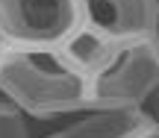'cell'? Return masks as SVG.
<instances>
[{"label":"cell","instance_id":"6da1fadb","mask_svg":"<svg viewBox=\"0 0 159 138\" xmlns=\"http://www.w3.org/2000/svg\"><path fill=\"white\" fill-rule=\"evenodd\" d=\"M0 94L35 121L71 118L89 106V80L62 47H6Z\"/></svg>","mask_w":159,"mask_h":138},{"label":"cell","instance_id":"7a4b0ae2","mask_svg":"<svg viewBox=\"0 0 159 138\" xmlns=\"http://www.w3.org/2000/svg\"><path fill=\"white\" fill-rule=\"evenodd\" d=\"M156 88L159 35L124 38L89 76V106H144Z\"/></svg>","mask_w":159,"mask_h":138},{"label":"cell","instance_id":"3957f363","mask_svg":"<svg viewBox=\"0 0 159 138\" xmlns=\"http://www.w3.org/2000/svg\"><path fill=\"white\" fill-rule=\"evenodd\" d=\"M77 27V0H0V35L6 47H59Z\"/></svg>","mask_w":159,"mask_h":138},{"label":"cell","instance_id":"277c9868","mask_svg":"<svg viewBox=\"0 0 159 138\" xmlns=\"http://www.w3.org/2000/svg\"><path fill=\"white\" fill-rule=\"evenodd\" d=\"M80 24L109 38L159 35V0H77Z\"/></svg>","mask_w":159,"mask_h":138},{"label":"cell","instance_id":"5b68a950","mask_svg":"<svg viewBox=\"0 0 159 138\" xmlns=\"http://www.w3.org/2000/svg\"><path fill=\"white\" fill-rule=\"evenodd\" d=\"M150 121L144 106H85L44 138H136Z\"/></svg>","mask_w":159,"mask_h":138},{"label":"cell","instance_id":"8992f818","mask_svg":"<svg viewBox=\"0 0 159 138\" xmlns=\"http://www.w3.org/2000/svg\"><path fill=\"white\" fill-rule=\"evenodd\" d=\"M115 44H118V38H109V35H103V32H97V29L80 24L59 47H62V53L85 74V80H89V76L109 59V53L115 50Z\"/></svg>","mask_w":159,"mask_h":138},{"label":"cell","instance_id":"52a82bcc","mask_svg":"<svg viewBox=\"0 0 159 138\" xmlns=\"http://www.w3.org/2000/svg\"><path fill=\"white\" fill-rule=\"evenodd\" d=\"M0 138H35L30 129V115L0 97Z\"/></svg>","mask_w":159,"mask_h":138},{"label":"cell","instance_id":"ba28073f","mask_svg":"<svg viewBox=\"0 0 159 138\" xmlns=\"http://www.w3.org/2000/svg\"><path fill=\"white\" fill-rule=\"evenodd\" d=\"M144 109L150 112V118H153V121H159V88L153 91V97H150L148 103H144Z\"/></svg>","mask_w":159,"mask_h":138},{"label":"cell","instance_id":"9c48e42d","mask_svg":"<svg viewBox=\"0 0 159 138\" xmlns=\"http://www.w3.org/2000/svg\"><path fill=\"white\" fill-rule=\"evenodd\" d=\"M136 138H159V121H150V123H148V127H144Z\"/></svg>","mask_w":159,"mask_h":138},{"label":"cell","instance_id":"30bf717a","mask_svg":"<svg viewBox=\"0 0 159 138\" xmlns=\"http://www.w3.org/2000/svg\"><path fill=\"white\" fill-rule=\"evenodd\" d=\"M3 50H6V41H3V35H0V56H3Z\"/></svg>","mask_w":159,"mask_h":138}]
</instances>
